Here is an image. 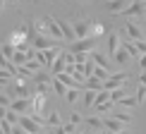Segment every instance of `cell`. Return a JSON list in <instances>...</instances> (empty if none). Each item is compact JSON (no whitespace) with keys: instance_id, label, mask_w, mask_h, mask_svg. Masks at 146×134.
I'll return each instance as SVG.
<instances>
[{"instance_id":"1","label":"cell","mask_w":146,"mask_h":134,"mask_svg":"<svg viewBox=\"0 0 146 134\" xmlns=\"http://www.w3.org/2000/svg\"><path fill=\"white\" fill-rule=\"evenodd\" d=\"M122 17H129V19H137V22H146V0H132L129 7L122 12Z\"/></svg>"},{"instance_id":"2","label":"cell","mask_w":146,"mask_h":134,"mask_svg":"<svg viewBox=\"0 0 146 134\" xmlns=\"http://www.w3.org/2000/svg\"><path fill=\"white\" fill-rule=\"evenodd\" d=\"M96 46H98V38L96 36H89V38H77L74 43L70 46L72 53H94Z\"/></svg>"},{"instance_id":"3","label":"cell","mask_w":146,"mask_h":134,"mask_svg":"<svg viewBox=\"0 0 146 134\" xmlns=\"http://www.w3.org/2000/svg\"><path fill=\"white\" fill-rule=\"evenodd\" d=\"M122 34L127 36V41H141V38H146V36H144V31H141V27H139L134 19H127V22H125Z\"/></svg>"},{"instance_id":"4","label":"cell","mask_w":146,"mask_h":134,"mask_svg":"<svg viewBox=\"0 0 146 134\" xmlns=\"http://www.w3.org/2000/svg\"><path fill=\"white\" fill-rule=\"evenodd\" d=\"M19 125H22L29 134H46V132H43V125H38V122H36V120L31 117V115H27V113H22Z\"/></svg>"},{"instance_id":"5","label":"cell","mask_w":146,"mask_h":134,"mask_svg":"<svg viewBox=\"0 0 146 134\" xmlns=\"http://www.w3.org/2000/svg\"><path fill=\"white\" fill-rule=\"evenodd\" d=\"M60 55V48H48V50H36V60H41L43 62V67H48L50 70L53 62H55V58Z\"/></svg>"},{"instance_id":"6","label":"cell","mask_w":146,"mask_h":134,"mask_svg":"<svg viewBox=\"0 0 146 134\" xmlns=\"http://www.w3.org/2000/svg\"><path fill=\"white\" fill-rule=\"evenodd\" d=\"M72 27H74L77 38H89L91 36V22H86V19H74Z\"/></svg>"},{"instance_id":"7","label":"cell","mask_w":146,"mask_h":134,"mask_svg":"<svg viewBox=\"0 0 146 134\" xmlns=\"http://www.w3.org/2000/svg\"><path fill=\"white\" fill-rule=\"evenodd\" d=\"M125 79H127V72H117V74H110V79L106 82V89H108V91H113V89H122Z\"/></svg>"},{"instance_id":"8","label":"cell","mask_w":146,"mask_h":134,"mask_svg":"<svg viewBox=\"0 0 146 134\" xmlns=\"http://www.w3.org/2000/svg\"><path fill=\"white\" fill-rule=\"evenodd\" d=\"M65 70H67V58H65V53H60L55 58V62H53V67H50V74L58 77V74H62Z\"/></svg>"},{"instance_id":"9","label":"cell","mask_w":146,"mask_h":134,"mask_svg":"<svg viewBox=\"0 0 146 134\" xmlns=\"http://www.w3.org/2000/svg\"><path fill=\"white\" fill-rule=\"evenodd\" d=\"M10 108H12V110H17V113L22 115V113H27L29 108H34V101H31V98H15Z\"/></svg>"},{"instance_id":"10","label":"cell","mask_w":146,"mask_h":134,"mask_svg":"<svg viewBox=\"0 0 146 134\" xmlns=\"http://www.w3.org/2000/svg\"><path fill=\"white\" fill-rule=\"evenodd\" d=\"M106 7L110 12H117V15H122V12L129 7V0H106Z\"/></svg>"},{"instance_id":"11","label":"cell","mask_w":146,"mask_h":134,"mask_svg":"<svg viewBox=\"0 0 146 134\" xmlns=\"http://www.w3.org/2000/svg\"><path fill=\"white\" fill-rule=\"evenodd\" d=\"M60 22V29H62V34H65V38L70 41V43H74L77 41V34H74V27L67 22V19H58Z\"/></svg>"},{"instance_id":"12","label":"cell","mask_w":146,"mask_h":134,"mask_svg":"<svg viewBox=\"0 0 146 134\" xmlns=\"http://www.w3.org/2000/svg\"><path fill=\"white\" fill-rule=\"evenodd\" d=\"M96 96H98V91H96V89H84V94H82V105H84V108L96 105Z\"/></svg>"},{"instance_id":"13","label":"cell","mask_w":146,"mask_h":134,"mask_svg":"<svg viewBox=\"0 0 146 134\" xmlns=\"http://www.w3.org/2000/svg\"><path fill=\"white\" fill-rule=\"evenodd\" d=\"M103 120H106V129H110L113 134L125 129V122H122V120H117L115 115H110V117H103Z\"/></svg>"},{"instance_id":"14","label":"cell","mask_w":146,"mask_h":134,"mask_svg":"<svg viewBox=\"0 0 146 134\" xmlns=\"http://www.w3.org/2000/svg\"><path fill=\"white\" fill-rule=\"evenodd\" d=\"M3 72H7L10 77H15V79H17L22 70H19V65H17V62H12L10 58H3Z\"/></svg>"},{"instance_id":"15","label":"cell","mask_w":146,"mask_h":134,"mask_svg":"<svg viewBox=\"0 0 146 134\" xmlns=\"http://www.w3.org/2000/svg\"><path fill=\"white\" fill-rule=\"evenodd\" d=\"M129 58H132V55H129V50H127V48H125L122 43H120V48H117V53L113 55V60H115L117 65H122V67H125L127 62H129Z\"/></svg>"},{"instance_id":"16","label":"cell","mask_w":146,"mask_h":134,"mask_svg":"<svg viewBox=\"0 0 146 134\" xmlns=\"http://www.w3.org/2000/svg\"><path fill=\"white\" fill-rule=\"evenodd\" d=\"M117 48H120V41H117V31H110L108 34V55H115L117 53Z\"/></svg>"},{"instance_id":"17","label":"cell","mask_w":146,"mask_h":134,"mask_svg":"<svg viewBox=\"0 0 146 134\" xmlns=\"http://www.w3.org/2000/svg\"><path fill=\"white\" fill-rule=\"evenodd\" d=\"M91 58H94V62L98 65V67H106V70H113V62H110V60H108L106 55H103V53L94 50V53H91Z\"/></svg>"},{"instance_id":"18","label":"cell","mask_w":146,"mask_h":134,"mask_svg":"<svg viewBox=\"0 0 146 134\" xmlns=\"http://www.w3.org/2000/svg\"><path fill=\"white\" fill-rule=\"evenodd\" d=\"M84 89H96V91H103L106 89V82L98 77H86V84H84Z\"/></svg>"},{"instance_id":"19","label":"cell","mask_w":146,"mask_h":134,"mask_svg":"<svg viewBox=\"0 0 146 134\" xmlns=\"http://www.w3.org/2000/svg\"><path fill=\"white\" fill-rule=\"evenodd\" d=\"M86 122H89V127H94L96 132L106 129V120H103V117H96V115H91V117H86Z\"/></svg>"},{"instance_id":"20","label":"cell","mask_w":146,"mask_h":134,"mask_svg":"<svg viewBox=\"0 0 146 134\" xmlns=\"http://www.w3.org/2000/svg\"><path fill=\"white\" fill-rule=\"evenodd\" d=\"M53 79H55V77L48 74V72H43V70L34 74V82H36V84H53Z\"/></svg>"},{"instance_id":"21","label":"cell","mask_w":146,"mask_h":134,"mask_svg":"<svg viewBox=\"0 0 146 134\" xmlns=\"http://www.w3.org/2000/svg\"><path fill=\"white\" fill-rule=\"evenodd\" d=\"M53 91H55L58 96H67V91H70V86H65V84H62V82H60V79L55 77V79H53Z\"/></svg>"},{"instance_id":"22","label":"cell","mask_w":146,"mask_h":134,"mask_svg":"<svg viewBox=\"0 0 146 134\" xmlns=\"http://www.w3.org/2000/svg\"><path fill=\"white\" fill-rule=\"evenodd\" d=\"M110 74H113L110 70H106V67H98V65H96V70H94V77L103 79V82H108V79H110Z\"/></svg>"},{"instance_id":"23","label":"cell","mask_w":146,"mask_h":134,"mask_svg":"<svg viewBox=\"0 0 146 134\" xmlns=\"http://www.w3.org/2000/svg\"><path fill=\"white\" fill-rule=\"evenodd\" d=\"M115 105H117V103H113V101H106V103H96V110H98V115H101V113H110Z\"/></svg>"},{"instance_id":"24","label":"cell","mask_w":146,"mask_h":134,"mask_svg":"<svg viewBox=\"0 0 146 134\" xmlns=\"http://www.w3.org/2000/svg\"><path fill=\"white\" fill-rule=\"evenodd\" d=\"M120 105L122 108H134V105H139V98L137 96H125V98L120 101Z\"/></svg>"},{"instance_id":"25","label":"cell","mask_w":146,"mask_h":134,"mask_svg":"<svg viewBox=\"0 0 146 134\" xmlns=\"http://www.w3.org/2000/svg\"><path fill=\"white\" fill-rule=\"evenodd\" d=\"M15 53H17V46H12L10 41H7V43H3V55H5V58L12 60V58H15Z\"/></svg>"},{"instance_id":"26","label":"cell","mask_w":146,"mask_h":134,"mask_svg":"<svg viewBox=\"0 0 146 134\" xmlns=\"http://www.w3.org/2000/svg\"><path fill=\"white\" fill-rule=\"evenodd\" d=\"M125 96H127L125 89H113V91H110V101H113V103H120Z\"/></svg>"},{"instance_id":"27","label":"cell","mask_w":146,"mask_h":134,"mask_svg":"<svg viewBox=\"0 0 146 134\" xmlns=\"http://www.w3.org/2000/svg\"><path fill=\"white\" fill-rule=\"evenodd\" d=\"M79 91H82V89H70V91H67V96H65V101L74 105V103L79 101Z\"/></svg>"},{"instance_id":"28","label":"cell","mask_w":146,"mask_h":134,"mask_svg":"<svg viewBox=\"0 0 146 134\" xmlns=\"http://www.w3.org/2000/svg\"><path fill=\"white\" fill-rule=\"evenodd\" d=\"M103 31H106V29H103L101 22H91V36H96V38H98V36H103Z\"/></svg>"},{"instance_id":"29","label":"cell","mask_w":146,"mask_h":134,"mask_svg":"<svg viewBox=\"0 0 146 134\" xmlns=\"http://www.w3.org/2000/svg\"><path fill=\"white\" fill-rule=\"evenodd\" d=\"M46 120H48V125H50V127H60V125H62V122H60V113H55V110L48 115Z\"/></svg>"},{"instance_id":"30","label":"cell","mask_w":146,"mask_h":134,"mask_svg":"<svg viewBox=\"0 0 146 134\" xmlns=\"http://www.w3.org/2000/svg\"><path fill=\"white\" fill-rule=\"evenodd\" d=\"M115 117H117V120H122L125 125H129V122H132V115L127 113V110H115Z\"/></svg>"},{"instance_id":"31","label":"cell","mask_w":146,"mask_h":134,"mask_svg":"<svg viewBox=\"0 0 146 134\" xmlns=\"http://www.w3.org/2000/svg\"><path fill=\"white\" fill-rule=\"evenodd\" d=\"M137 98H139V105H141L144 98H146V86H144V84H139V86H137Z\"/></svg>"},{"instance_id":"32","label":"cell","mask_w":146,"mask_h":134,"mask_svg":"<svg viewBox=\"0 0 146 134\" xmlns=\"http://www.w3.org/2000/svg\"><path fill=\"white\" fill-rule=\"evenodd\" d=\"M134 46H137L139 55H146V38H141V41H134Z\"/></svg>"},{"instance_id":"33","label":"cell","mask_w":146,"mask_h":134,"mask_svg":"<svg viewBox=\"0 0 146 134\" xmlns=\"http://www.w3.org/2000/svg\"><path fill=\"white\" fill-rule=\"evenodd\" d=\"M12 127H15V125H10L7 120H3V122H0V129H3V134H12Z\"/></svg>"},{"instance_id":"34","label":"cell","mask_w":146,"mask_h":134,"mask_svg":"<svg viewBox=\"0 0 146 134\" xmlns=\"http://www.w3.org/2000/svg\"><path fill=\"white\" fill-rule=\"evenodd\" d=\"M70 122L79 127V125H82V115H79V113H72V115H70Z\"/></svg>"},{"instance_id":"35","label":"cell","mask_w":146,"mask_h":134,"mask_svg":"<svg viewBox=\"0 0 146 134\" xmlns=\"http://www.w3.org/2000/svg\"><path fill=\"white\" fill-rule=\"evenodd\" d=\"M12 134H29V132L24 129L22 125H15V127H12Z\"/></svg>"},{"instance_id":"36","label":"cell","mask_w":146,"mask_h":134,"mask_svg":"<svg viewBox=\"0 0 146 134\" xmlns=\"http://www.w3.org/2000/svg\"><path fill=\"white\" fill-rule=\"evenodd\" d=\"M137 65H139V70H141V72H146V55L139 58V60H137Z\"/></svg>"},{"instance_id":"37","label":"cell","mask_w":146,"mask_h":134,"mask_svg":"<svg viewBox=\"0 0 146 134\" xmlns=\"http://www.w3.org/2000/svg\"><path fill=\"white\" fill-rule=\"evenodd\" d=\"M50 134H70V132H67V129H65V127H62V125H60V127H53V132H50Z\"/></svg>"},{"instance_id":"38","label":"cell","mask_w":146,"mask_h":134,"mask_svg":"<svg viewBox=\"0 0 146 134\" xmlns=\"http://www.w3.org/2000/svg\"><path fill=\"white\" fill-rule=\"evenodd\" d=\"M65 129H67L70 134H77V125H72V122H67V125H62Z\"/></svg>"},{"instance_id":"39","label":"cell","mask_w":146,"mask_h":134,"mask_svg":"<svg viewBox=\"0 0 146 134\" xmlns=\"http://www.w3.org/2000/svg\"><path fill=\"white\" fill-rule=\"evenodd\" d=\"M12 101H15V98H10V96H3V108H10V105H12Z\"/></svg>"},{"instance_id":"40","label":"cell","mask_w":146,"mask_h":134,"mask_svg":"<svg viewBox=\"0 0 146 134\" xmlns=\"http://www.w3.org/2000/svg\"><path fill=\"white\" fill-rule=\"evenodd\" d=\"M139 84H144V86H146V72H141V74H139Z\"/></svg>"},{"instance_id":"41","label":"cell","mask_w":146,"mask_h":134,"mask_svg":"<svg viewBox=\"0 0 146 134\" xmlns=\"http://www.w3.org/2000/svg\"><path fill=\"white\" fill-rule=\"evenodd\" d=\"M115 134H129V132H127V129H122V132H115Z\"/></svg>"},{"instance_id":"42","label":"cell","mask_w":146,"mask_h":134,"mask_svg":"<svg viewBox=\"0 0 146 134\" xmlns=\"http://www.w3.org/2000/svg\"><path fill=\"white\" fill-rule=\"evenodd\" d=\"M7 3H10V5H15V3H17V0H7Z\"/></svg>"},{"instance_id":"43","label":"cell","mask_w":146,"mask_h":134,"mask_svg":"<svg viewBox=\"0 0 146 134\" xmlns=\"http://www.w3.org/2000/svg\"><path fill=\"white\" fill-rule=\"evenodd\" d=\"M79 134H91V132H79Z\"/></svg>"},{"instance_id":"44","label":"cell","mask_w":146,"mask_h":134,"mask_svg":"<svg viewBox=\"0 0 146 134\" xmlns=\"http://www.w3.org/2000/svg\"><path fill=\"white\" fill-rule=\"evenodd\" d=\"M91 134H98V132H91Z\"/></svg>"}]
</instances>
